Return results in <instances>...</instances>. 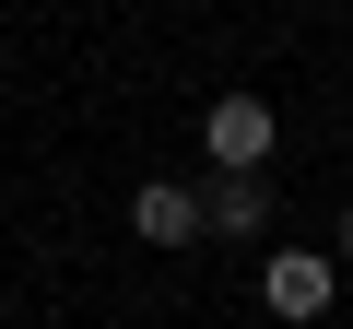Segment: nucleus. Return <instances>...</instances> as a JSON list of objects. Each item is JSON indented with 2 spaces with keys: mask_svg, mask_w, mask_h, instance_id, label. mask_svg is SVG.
Returning <instances> with one entry per match:
<instances>
[{
  "mask_svg": "<svg viewBox=\"0 0 353 329\" xmlns=\"http://www.w3.org/2000/svg\"><path fill=\"white\" fill-rule=\"evenodd\" d=\"M201 153L224 164V177H259V164H271V106L259 94H212L201 106Z\"/></svg>",
  "mask_w": 353,
  "mask_h": 329,
  "instance_id": "1",
  "label": "nucleus"
},
{
  "mask_svg": "<svg viewBox=\"0 0 353 329\" xmlns=\"http://www.w3.org/2000/svg\"><path fill=\"white\" fill-rule=\"evenodd\" d=\"M330 282H341V259H318V247H283V259L259 270V306L306 329V317H330Z\"/></svg>",
  "mask_w": 353,
  "mask_h": 329,
  "instance_id": "2",
  "label": "nucleus"
},
{
  "mask_svg": "<svg viewBox=\"0 0 353 329\" xmlns=\"http://www.w3.org/2000/svg\"><path fill=\"white\" fill-rule=\"evenodd\" d=\"M130 235H141V247H201V235H212V224H201V189L141 177V189H130Z\"/></svg>",
  "mask_w": 353,
  "mask_h": 329,
  "instance_id": "3",
  "label": "nucleus"
},
{
  "mask_svg": "<svg viewBox=\"0 0 353 329\" xmlns=\"http://www.w3.org/2000/svg\"><path fill=\"white\" fill-rule=\"evenodd\" d=\"M201 224H212V235H259V224H271V189H259V177H224V189H201Z\"/></svg>",
  "mask_w": 353,
  "mask_h": 329,
  "instance_id": "4",
  "label": "nucleus"
},
{
  "mask_svg": "<svg viewBox=\"0 0 353 329\" xmlns=\"http://www.w3.org/2000/svg\"><path fill=\"white\" fill-rule=\"evenodd\" d=\"M341 270H353V212H341Z\"/></svg>",
  "mask_w": 353,
  "mask_h": 329,
  "instance_id": "5",
  "label": "nucleus"
}]
</instances>
